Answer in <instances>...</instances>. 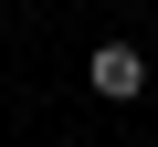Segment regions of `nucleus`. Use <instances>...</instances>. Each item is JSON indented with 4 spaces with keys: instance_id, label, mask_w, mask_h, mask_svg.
Returning <instances> with one entry per match:
<instances>
[{
    "instance_id": "nucleus-1",
    "label": "nucleus",
    "mask_w": 158,
    "mask_h": 147,
    "mask_svg": "<svg viewBox=\"0 0 158 147\" xmlns=\"http://www.w3.org/2000/svg\"><path fill=\"white\" fill-rule=\"evenodd\" d=\"M85 84H95L106 105H137V95H148V53H137V42H95V53H85Z\"/></svg>"
}]
</instances>
